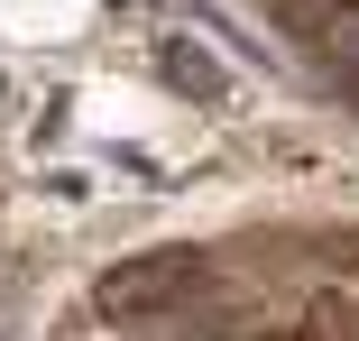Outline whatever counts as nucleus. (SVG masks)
<instances>
[{
	"label": "nucleus",
	"mask_w": 359,
	"mask_h": 341,
	"mask_svg": "<svg viewBox=\"0 0 359 341\" xmlns=\"http://www.w3.org/2000/svg\"><path fill=\"white\" fill-rule=\"evenodd\" d=\"M194 277H203V258H194V249H157V258H120L111 277H102V295H93V305H102L111 323H138V314L175 305V295H184Z\"/></svg>",
	"instance_id": "obj_1"
},
{
	"label": "nucleus",
	"mask_w": 359,
	"mask_h": 341,
	"mask_svg": "<svg viewBox=\"0 0 359 341\" xmlns=\"http://www.w3.org/2000/svg\"><path fill=\"white\" fill-rule=\"evenodd\" d=\"M332 65H341V83L359 93V19H332Z\"/></svg>",
	"instance_id": "obj_2"
}]
</instances>
